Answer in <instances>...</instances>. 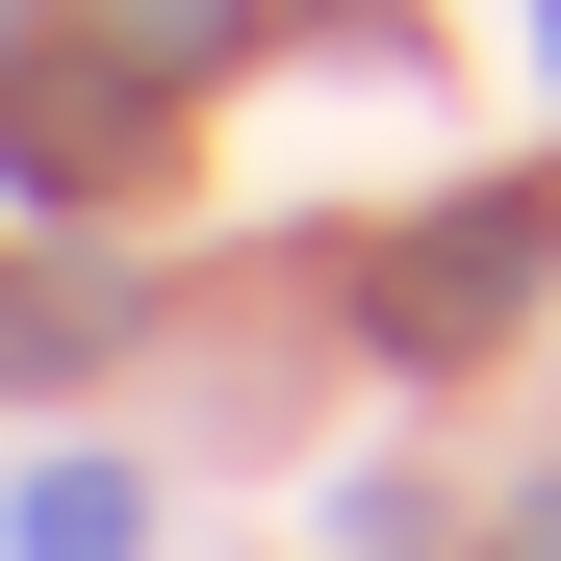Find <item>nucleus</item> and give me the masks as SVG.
<instances>
[{
    "mask_svg": "<svg viewBox=\"0 0 561 561\" xmlns=\"http://www.w3.org/2000/svg\"><path fill=\"white\" fill-rule=\"evenodd\" d=\"M511 280H536V179H485V230H434V255H383V332H409V357H459V332L511 307Z\"/></svg>",
    "mask_w": 561,
    "mask_h": 561,
    "instance_id": "1",
    "label": "nucleus"
},
{
    "mask_svg": "<svg viewBox=\"0 0 561 561\" xmlns=\"http://www.w3.org/2000/svg\"><path fill=\"white\" fill-rule=\"evenodd\" d=\"M0 536H26V561H128V485H103V459H51V485L0 511Z\"/></svg>",
    "mask_w": 561,
    "mask_h": 561,
    "instance_id": "2",
    "label": "nucleus"
},
{
    "mask_svg": "<svg viewBox=\"0 0 561 561\" xmlns=\"http://www.w3.org/2000/svg\"><path fill=\"white\" fill-rule=\"evenodd\" d=\"M511 561H561V485H536V511H511Z\"/></svg>",
    "mask_w": 561,
    "mask_h": 561,
    "instance_id": "3",
    "label": "nucleus"
}]
</instances>
